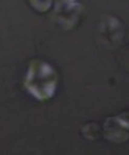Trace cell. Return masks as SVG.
<instances>
[{
	"label": "cell",
	"mask_w": 129,
	"mask_h": 155,
	"mask_svg": "<svg viewBox=\"0 0 129 155\" xmlns=\"http://www.w3.org/2000/svg\"><path fill=\"white\" fill-rule=\"evenodd\" d=\"M58 83V74L53 66L35 60L30 64L25 79V87L39 101H48L54 95Z\"/></svg>",
	"instance_id": "obj_1"
},
{
	"label": "cell",
	"mask_w": 129,
	"mask_h": 155,
	"mask_svg": "<svg viewBox=\"0 0 129 155\" xmlns=\"http://www.w3.org/2000/svg\"><path fill=\"white\" fill-rule=\"evenodd\" d=\"M31 4L37 11L44 12L51 5V0H30Z\"/></svg>",
	"instance_id": "obj_2"
}]
</instances>
